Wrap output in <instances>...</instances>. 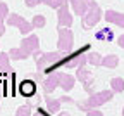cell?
Segmentation results:
<instances>
[{
    "mask_svg": "<svg viewBox=\"0 0 124 116\" xmlns=\"http://www.w3.org/2000/svg\"><path fill=\"white\" fill-rule=\"evenodd\" d=\"M86 116H103V113L100 109H91V111L86 113Z\"/></svg>",
    "mask_w": 124,
    "mask_h": 116,
    "instance_id": "cell-29",
    "label": "cell"
},
{
    "mask_svg": "<svg viewBox=\"0 0 124 116\" xmlns=\"http://www.w3.org/2000/svg\"><path fill=\"white\" fill-rule=\"evenodd\" d=\"M86 7H88V10L83 16V28L90 29L93 26H97L98 21L102 19V9L95 0H86Z\"/></svg>",
    "mask_w": 124,
    "mask_h": 116,
    "instance_id": "cell-2",
    "label": "cell"
},
{
    "mask_svg": "<svg viewBox=\"0 0 124 116\" xmlns=\"http://www.w3.org/2000/svg\"><path fill=\"white\" fill-rule=\"evenodd\" d=\"M67 4L71 5L72 12L76 16H79V18H83V16L86 14L88 7H86V0H67Z\"/></svg>",
    "mask_w": 124,
    "mask_h": 116,
    "instance_id": "cell-13",
    "label": "cell"
},
{
    "mask_svg": "<svg viewBox=\"0 0 124 116\" xmlns=\"http://www.w3.org/2000/svg\"><path fill=\"white\" fill-rule=\"evenodd\" d=\"M86 64L100 66V64H102V56H100L98 52H88V54H86Z\"/></svg>",
    "mask_w": 124,
    "mask_h": 116,
    "instance_id": "cell-20",
    "label": "cell"
},
{
    "mask_svg": "<svg viewBox=\"0 0 124 116\" xmlns=\"http://www.w3.org/2000/svg\"><path fill=\"white\" fill-rule=\"evenodd\" d=\"M97 40H107V42H112L114 40V31L110 28H102L97 31Z\"/></svg>",
    "mask_w": 124,
    "mask_h": 116,
    "instance_id": "cell-17",
    "label": "cell"
},
{
    "mask_svg": "<svg viewBox=\"0 0 124 116\" xmlns=\"http://www.w3.org/2000/svg\"><path fill=\"white\" fill-rule=\"evenodd\" d=\"M21 48L26 50V52H29V54H33L35 50L40 48V38L36 35H28L26 38L21 40Z\"/></svg>",
    "mask_w": 124,
    "mask_h": 116,
    "instance_id": "cell-10",
    "label": "cell"
},
{
    "mask_svg": "<svg viewBox=\"0 0 124 116\" xmlns=\"http://www.w3.org/2000/svg\"><path fill=\"white\" fill-rule=\"evenodd\" d=\"M117 43H119V47H122V48H124V35H121V37L117 38Z\"/></svg>",
    "mask_w": 124,
    "mask_h": 116,
    "instance_id": "cell-31",
    "label": "cell"
},
{
    "mask_svg": "<svg viewBox=\"0 0 124 116\" xmlns=\"http://www.w3.org/2000/svg\"><path fill=\"white\" fill-rule=\"evenodd\" d=\"M45 102H46V111H48L50 114H55L60 111V102H59V99H54L50 95H46L45 97Z\"/></svg>",
    "mask_w": 124,
    "mask_h": 116,
    "instance_id": "cell-14",
    "label": "cell"
},
{
    "mask_svg": "<svg viewBox=\"0 0 124 116\" xmlns=\"http://www.w3.org/2000/svg\"><path fill=\"white\" fill-rule=\"evenodd\" d=\"M59 102H60V104H62V102H67V104H76V101H74L72 97H69V95H62V97L59 99Z\"/></svg>",
    "mask_w": 124,
    "mask_h": 116,
    "instance_id": "cell-26",
    "label": "cell"
},
{
    "mask_svg": "<svg viewBox=\"0 0 124 116\" xmlns=\"http://www.w3.org/2000/svg\"><path fill=\"white\" fill-rule=\"evenodd\" d=\"M5 24H9V26H16L23 35H29L31 33V29H33V26H31V23H28L23 16H19V14H9L7 16V19H5Z\"/></svg>",
    "mask_w": 124,
    "mask_h": 116,
    "instance_id": "cell-5",
    "label": "cell"
},
{
    "mask_svg": "<svg viewBox=\"0 0 124 116\" xmlns=\"http://www.w3.org/2000/svg\"><path fill=\"white\" fill-rule=\"evenodd\" d=\"M122 116H124V107H122Z\"/></svg>",
    "mask_w": 124,
    "mask_h": 116,
    "instance_id": "cell-33",
    "label": "cell"
},
{
    "mask_svg": "<svg viewBox=\"0 0 124 116\" xmlns=\"http://www.w3.org/2000/svg\"><path fill=\"white\" fill-rule=\"evenodd\" d=\"M41 54H43V52H41V50H40V48H38V50H35V52H33V54H31V56H33V57H35V61H36V59H38V57H40Z\"/></svg>",
    "mask_w": 124,
    "mask_h": 116,
    "instance_id": "cell-30",
    "label": "cell"
},
{
    "mask_svg": "<svg viewBox=\"0 0 124 116\" xmlns=\"http://www.w3.org/2000/svg\"><path fill=\"white\" fill-rule=\"evenodd\" d=\"M57 19H59V28H69L72 24V16H71V10H69L67 0H64L62 7L57 9Z\"/></svg>",
    "mask_w": 124,
    "mask_h": 116,
    "instance_id": "cell-7",
    "label": "cell"
},
{
    "mask_svg": "<svg viewBox=\"0 0 124 116\" xmlns=\"http://www.w3.org/2000/svg\"><path fill=\"white\" fill-rule=\"evenodd\" d=\"M0 73H12V68L9 64V54L0 52Z\"/></svg>",
    "mask_w": 124,
    "mask_h": 116,
    "instance_id": "cell-18",
    "label": "cell"
},
{
    "mask_svg": "<svg viewBox=\"0 0 124 116\" xmlns=\"http://www.w3.org/2000/svg\"><path fill=\"white\" fill-rule=\"evenodd\" d=\"M16 116H31V107H29L28 104L19 106L17 111H16Z\"/></svg>",
    "mask_w": 124,
    "mask_h": 116,
    "instance_id": "cell-24",
    "label": "cell"
},
{
    "mask_svg": "<svg viewBox=\"0 0 124 116\" xmlns=\"http://www.w3.org/2000/svg\"><path fill=\"white\" fill-rule=\"evenodd\" d=\"M33 116H50V113L46 111L45 107H36V113H35Z\"/></svg>",
    "mask_w": 124,
    "mask_h": 116,
    "instance_id": "cell-27",
    "label": "cell"
},
{
    "mask_svg": "<svg viewBox=\"0 0 124 116\" xmlns=\"http://www.w3.org/2000/svg\"><path fill=\"white\" fill-rule=\"evenodd\" d=\"M9 16V5L7 4H0V37L5 33V19Z\"/></svg>",
    "mask_w": 124,
    "mask_h": 116,
    "instance_id": "cell-16",
    "label": "cell"
},
{
    "mask_svg": "<svg viewBox=\"0 0 124 116\" xmlns=\"http://www.w3.org/2000/svg\"><path fill=\"white\" fill-rule=\"evenodd\" d=\"M74 78H78V81H81L83 87H85V90L91 95V92H93V75H91V71L86 69V66L78 68V73H76Z\"/></svg>",
    "mask_w": 124,
    "mask_h": 116,
    "instance_id": "cell-6",
    "label": "cell"
},
{
    "mask_svg": "<svg viewBox=\"0 0 124 116\" xmlns=\"http://www.w3.org/2000/svg\"><path fill=\"white\" fill-rule=\"evenodd\" d=\"M41 87H43V92H45L46 95H50V94L59 87V71L46 75V76L41 80Z\"/></svg>",
    "mask_w": 124,
    "mask_h": 116,
    "instance_id": "cell-8",
    "label": "cell"
},
{
    "mask_svg": "<svg viewBox=\"0 0 124 116\" xmlns=\"http://www.w3.org/2000/svg\"><path fill=\"white\" fill-rule=\"evenodd\" d=\"M76 83V78L72 75H67V73H59V87L64 90V92H71L72 87Z\"/></svg>",
    "mask_w": 124,
    "mask_h": 116,
    "instance_id": "cell-11",
    "label": "cell"
},
{
    "mask_svg": "<svg viewBox=\"0 0 124 116\" xmlns=\"http://www.w3.org/2000/svg\"><path fill=\"white\" fill-rule=\"evenodd\" d=\"M57 116H71L67 111H64V113H57Z\"/></svg>",
    "mask_w": 124,
    "mask_h": 116,
    "instance_id": "cell-32",
    "label": "cell"
},
{
    "mask_svg": "<svg viewBox=\"0 0 124 116\" xmlns=\"http://www.w3.org/2000/svg\"><path fill=\"white\" fill-rule=\"evenodd\" d=\"M110 87H112V92H114V94H116V92H124V80H122L121 76L112 78Z\"/></svg>",
    "mask_w": 124,
    "mask_h": 116,
    "instance_id": "cell-21",
    "label": "cell"
},
{
    "mask_svg": "<svg viewBox=\"0 0 124 116\" xmlns=\"http://www.w3.org/2000/svg\"><path fill=\"white\" fill-rule=\"evenodd\" d=\"M105 21L107 23H112L119 28H124V14L117 12V10H105Z\"/></svg>",
    "mask_w": 124,
    "mask_h": 116,
    "instance_id": "cell-12",
    "label": "cell"
},
{
    "mask_svg": "<svg viewBox=\"0 0 124 116\" xmlns=\"http://www.w3.org/2000/svg\"><path fill=\"white\" fill-rule=\"evenodd\" d=\"M7 54H9V59H12V61H21V59H28V57L31 56L29 52L23 50V48H10V50H9Z\"/></svg>",
    "mask_w": 124,
    "mask_h": 116,
    "instance_id": "cell-15",
    "label": "cell"
},
{
    "mask_svg": "<svg viewBox=\"0 0 124 116\" xmlns=\"http://www.w3.org/2000/svg\"><path fill=\"white\" fill-rule=\"evenodd\" d=\"M40 102H41V97L35 94L33 97H29V101H28L26 104H28L29 107H38V106H40Z\"/></svg>",
    "mask_w": 124,
    "mask_h": 116,
    "instance_id": "cell-25",
    "label": "cell"
},
{
    "mask_svg": "<svg viewBox=\"0 0 124 116\" xmlns=\"http://www.w3.org/2000/svg\"><path fill=\"white\" fill-rule=\"evenodd\" d=\"M40 2L45 4V5H48L50 9H59V7H62L64 0H40Z\"/></svg>",
    "mask_w": 124,
    "mask_h": 116,
    "instance_id": "cell-23",
    "label": "cell"
},
{
    "mask_svg": "<svg viewBox=\"0 0 124 116\" xmlns=\"http://www.w3.org/2000/svg\"><path fill=\"white\" fill-rule=\"evenodd\" d=\"M114 97V92L112 90H102V92H93L86 101H81V102H76L78 109H81L85 113L91 111V109H97L98 106H103L105 102H108L110 99Z\"/></svg>",
    "mask_w": 124,
    "mask_h": 116,
    "instance_id": "cell-1",
    "label": "cell"
},
{
    "mask_svg": "<svg viewBox=\"0 0 124 116\" xmlns=\"http://www.w3.org/2000/svg\"><path fill=\"white\" fill-rule=\"evenodd\" d=\"M74 43V35L69 28H59V40H57V48L62 54H69L72 50Z\"/></svg>",
    "mask_w": 124,
    "mask_h": 116,
    "instance_id": "cell-3",
    "label": "cell"
},
{
    "mask_svg": "<svg viewBox=\"0 0 124 116\" xmlns=\"http://www.w3.org/2000/svg\"><path fill=\"white\" fill-rule=\"evenodd\" d=\"M24 4H26V7H36L41 2H40V0H24Z\"/></svg>",
    "mask_w": 124,
    "mask_h": 116,
    "instance_id": "cell-28",
    "label": "cell"
},
{
    "mask_svg": "<svg viewBox=\"0 0 124 116\" xmlns=\"http://www.w3.org/2000/svg\"><path fill=\"white\" fill-rule=\"evenodd\" d=\"M117 64H119V57H117V56H114V54H110V56L102 57V64H100V66H105V68L114 69Z\"/></svg>",
    "mask_w": 124,
    "mask_h": 116,
    "instance_id": "cell-19",
    "label": "cell"
},
{
    "mask_svg": "<svg viewBox=\"0 0 124 116\" xmlns=\"http://www.w3.org/2000/svg\"><path fill=\"white\" fill-rule=\"evenodd\" d=\"M64 56H66V54H62V52H59V50H54V52H45V54H41V56L36 59V69H38L40 73H43L46 68H48V66H52V64L59 62Z\"/></svg>",
    "mask_w": 124,
    "mask_h": 116,
    "instance_id": "cell-4",
    "label": "cell"
},
{
    "mask_svg": "<svg viewBox=\"0 0 124 116\" xmlns=\"http://www.w3.org/2000/svg\"><path fill=\"white\" fill-rule=\"evenodd\" d=\"M45 24H46V19H45V16H41V14H36L33 18V21H31V26H33V28H43Z\"/></svg>",
    "mask_w": 124,
    "mask_h": 116,
    "instance_id": "cell-22",
    "label": "cell"
},
{
    "mask_svg": "<svg viewBox=\"0 0 124 116\" xmlns=\"http://www.w3.org/2000/svg\"><path fill=\"white\" fill-rule=\"evenodd\" d=\"M17 92L24 97H33L36 94V83H35V80H31V78H26L23 81H19V85H17Z\"/></svg>",
    "mask_w": 124,
    "mask_h": 116,
    "instance_id": "cell-9",
    "label": "cell"
}]
</instances>
